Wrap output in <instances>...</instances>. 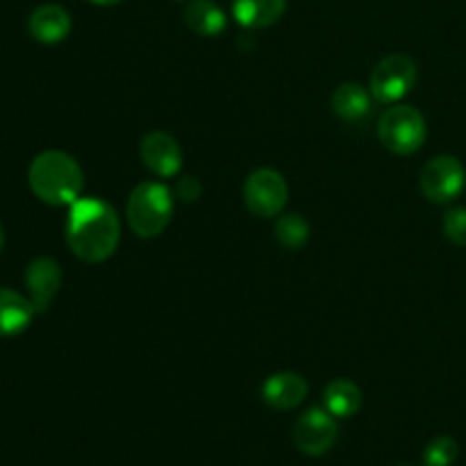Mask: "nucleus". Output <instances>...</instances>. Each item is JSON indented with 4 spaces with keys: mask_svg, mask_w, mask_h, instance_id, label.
<instances>
[{
    "mask_svg": "<svg viewBox=\"0 0 466 466\" xmlns=\"http://www.w3.org/2000/svg\"><path fill=\"white\" fill-rule=\"evenodd\" d=\"M289 200V187L276 168H258L244 182V203L255 217H280Z\"/></svg>",
    "mask_w": 466,
    "mask_h": 466,
    "instance_id": "6",
    "label": "nucleus"
},
{
    "mask_svg": "<svg viewBox=\"0 0 466 466\" xmlns=\"http://www.w3.org/2000/svg\"><path fill=\"white\" fill-rule=\"evenodd\" d=\"M71 14L62 7V5H39L35 12L27 18V30H30V36L39 44L55 46L59 41L66 39L71 35Z\"/></svg>",
    "mask_w": 466,
    "mask_h": 466,
    "instance_id": "12",
    "label": "nucleus"
},
{
    "mask_svg": "<svg viewBox=\"0 0 466 466\" xmlns=\"http://www.w3.org/2000/svg\"><path fill=\"white\" fill-rule=\"evenodd\" d=\"M173 217V194L162 182H141L132 189L126 205L130 230L141 239H155L168 228Z\"/></svg>",
    "mask_w": 466,
    "mask_h": 466,
    "instance_id": "3",
    "label": "nucleus"
},
{
    "mask_svg": "<svg viewBox=\"0 0 466 466\" xmlns=\"http://www.w3.org/2000/svg\"><path fill=\"white\" fill-rule=\"evenodd\" d=\"M417 77L419 71L412 57L403 53L387 55L373 68L369 91H371L376 103L396 105L412 91V86L417 85Z\"/></svg>",
    "mask_w": 466,
    "mask_h": 466,
    "instance_id": "5",
    "label": "nucleus"
},
{
    "mask_svg": "<svg viewBox=\"0 0 466 466\" xmlns=\"http://www.w3.org/2000/svg\"><path fill=\"white\" fill-rule=\"evenodd\" d=\"M287 0H232L235 21L246 30H262L282 18Z\"/></svg>",
    "mask_w": 466,
    "mask_h": 466,
    "instance_id": "15",
    "label": "nucleus"
},
{
    "mask_svg": "<svg viewBox=\"0 0 466 466\" xmlns=\"http://www.w3.org/2000/svg\"><path fill=\"white\" fill-rule=\"evenodd\" d=\"M27 185L32 194L53 208H71L85 189V173L73 155L64 150H44L27 168Z\"/></svg>",
    "mask_w": 466,
    "mask_h": 466,
    "instance_id": "2",
    "label": "nucleus"
},
{
    "mask_svg": "<svg viewBox=\"0 0 466 466\" xmlns=\"http://www.w3.org/2000/svg\"><path fill=\"white\" fill-rule=\"evenodd\" d=\"M27 299L35 305L36 314L48 312L62 287V268L53 258H36L25 268Z\"/></svg>",
    "mask_w": 466,
    "mask_h": 466,
    "instance_id": "10",
    "label": "nucleus"
},
{
    "mask_svg": "<svg viewBox=\"0 0 466 466\" xmlns=\"http://www.w3.org/2000/svg\"><path fill=\"white\" fill-rule=\"evenodd\" d=\"M139 157L144 167L157 177H176L182 168V148L168 132L153 130L141 137Z\"/></svg>",
    "mask_w": 466,
    "mask_h": 466,
    "instance_id": "9",
    "label": "nucleus"
},
{
    "mask_svg": "<svg viewBox=\"0 0 466 466\" xmlns=\"http://www.w3.org/2000/svg\"><path fill=\"white\" fill-rule=\"evenodd\" d=\"M89 3L98 5V7H114V5L123 3V0H89Z\"/></svg>",
    "mask_w": 466,
    "mask_h": 466,
    "instance_id": "22",
    "label": "nucleus"
},
{
    "mask_svg": "<svg viewBox=\"0 0 466 466\" xmlns=\"http://www.w3.org/2000/svg\"><path fill=\"white\" fill-rule=\"evenodd\" d=\"M308 391L309 385L300 373L278 371L264 380L262 400L278 412H289L308 399Z\"/></svg>",
    "mask_w": 466,
    "mask_h": 466,
    "instance_id": "11",
    "label": "nucleus"
},
{
    "mask_svg": "<svg viewBox=\"0 0 466 466\" xmlns=\"http://www.w3.org/2000/svg\"><path fill=\"white\" fill-rule=\"evenodd\" d=\"M444 228L446 239L453 241L455 246H466V208H453L444 214Z\"/></svg>",
    "mask_w": 466,
    "mask_h": 466,
    "instance_id": "20",
    "label": "nucleus"
},
{
    "mask_svg": "<svg viewBox=\"0 0 466 466\" xmlns=\"http://www.w3.org/2000/svg\"><path fill=\"white\" fill-rule=\"evenodd\" d=\"M121 241V218L100 198H80L66 218V244L77 259L100 264L112 258Z\"/></svg>",
    "mask_w": 466,
    "mask_h": 466,
    "instance_id": "1",
    "label": "nucleus"
},
{
    "mask_svg": "<svg viewBox=\"0 0 466 466\" xmlns=\"http://www.w3.org/2000/svg\"><path fill=\"white\" fill-rule=\"evenodd\" d=\"M337 435H339L337 419L321 408L305 410L294 423L296 446H299L300 453L312 455V458L326 455L335 446Z\"/></svg>",
    "mask_w": 466,
    "mask_h": 466,
    "instance_id": "8",
    "label": "nucleus"
},
{
    "mask_svg": "<svg viewBox=\"0 0 466 466\" xmlns=\"http://www.w3.org/2000/svg\"><path fill=\"white\" fill-rule=\"evenodd\" d=\"M460 455V446L453 437L444 435V437H437L432 440L431 444L426 446L423 451V462L426 466H451L458 460Z\"/></svg>",
    "mask_w": 466,
    "mask_h": 466,
    "instance_id": "19",
    "label": "nucleus"
},
{
    "mask_svg": "<svg viewBox=\"0 0 466 466\" xmlns=\"http://www.w3.org/2000/svg\"><path fill=\"white\" fill-rule=\"evenodd\" d=\"M423 196L435 205H449L466 187V168L453 155H437L421 168L419 177Z\"/></svg>",
    "mask_w": 466,
    "mask_h": 466,
    "instance_id": "7",
    "label": "nucleus"
},
{
    "mask_svg": "<svg viewBox=\"0 0 466 466\" xmlns=\"http://www.w3.org/2000/svg\"><path fill=\"white\" fill-rule=\"evenodd\" d=\"M276 239L289 250H300L309 239V223L300 214L285 212L276 221Z\"/></svg>",
    "mask_w": 466,
    "mask_h": 466,
    "instance_id": "18",
    "label": "nucleus"
},
{
    "mask_svg": "<svg viewBox=\"0 0 466 466\" xmlns=\"http://www.w3.org/2000/svg\"><path fill=\"white\" fill-rule=\"evenodd\" d=\"M3 246H5V232H3V226H0V253H3Z\"/></svg>",
    "mask_w": 466,
    "mask_h": 466,
    "instance_id": "23",
    "label": "nucleus"
},
{
    "mask_svg": "<svg viewBox=\"0 0 466 466\" xmlns=\"http://www.w3.org/2000/svg\"><path fill=\"white\" fill-rule=\"evenodd\" d=\"M330 105L339 121L360 123L371 114L373 96L358 82H344L335 89Z\"/></svg>",
    "mask_w": 466,
    "mask_h": 466,
    "instance_id": "14",
    "label": "nucleus"
},
{
    "mask_svg": "<svg viewBox=\"0 0 466 466\" xmlns=\"http://www.w3.org/2000/svg\"><path fill=\"white\" fill-rule=\"evenodd\" d=\"M426 118L412 105H390L378 121V139L394 155H414L426 144Z\"/></svg>",
    "mask_w": 466,
    "mask_h": 466,
    "instance_id": "4",
    "label": "nucleus"
},
{
    "mask_svg": "<svg viewBox=\"0 0 466 466\" xmlns=\"http://www.w3.org/2000/svg\"><path fill=\"white\" fill-rule=\"evenodd\" d=\"M323 405L335 419H350L362 408V390L349 378H335L323 390Z\"/></svg>",
    "mask_w": 466,
    "mask_h": 466,
    "instance_id": "17",
    "label": "nucleus"
},
{
    "mask_svg": "<svg viewBox=\"0 0 466 466\" xmlns=\"http://www.w3.org/2000/svg\"><path fill=\"white\" fill-rule=\"evenodd\" d=\"M35 314L36 309L27 296L7 289V287H0V337L3 339L25 332Z\"/></svg>",
    "mask_w": 466,
    "mask_h": 466,
    "instance_id": "13",
    "label": "nucleus"
},
{
    "mask_svg": "<svg viewBox=\"0 0 466 466\" xmlns=\"http://www.w3.org/2000/svg\"><path fill=\"white\" fill-rule=\"evenodd\" d=\"M182 18L187 27L198 36H218L228 25L226 14L214 0H189Z\"/></svg>",
    "mask_w": 466,
    "mask_h": 466,
    "instance_id": "16",
    "label": "nucleus"
},
{
    "mask_svg": "<svg viewBox=\"0 0 466 466\" xmlns=\"http://www.w3.org/2000/svg\"><path fill=\"white\" fill-rule=\"evenodd\" d=\"M200 191H203V187H200V182L194 176H185L177 180V198L182 203H194V200H198Z\"/></svg>",
    "mask_w": 466,
    "mask_h": 466,
    "instance_id": "21",
    "label": "nucleus"
}]
</instances>
